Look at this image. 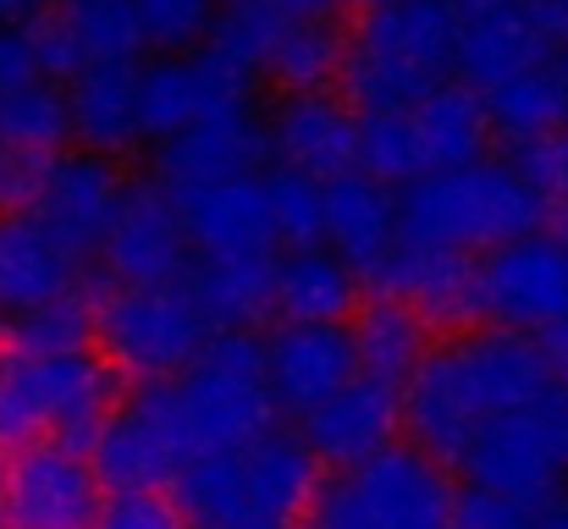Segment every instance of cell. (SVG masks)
Instances as JSON below:
<instances>
[{
    "label": "cell",
    "mask_w": 568,
    "mask_h": 529,
    "mask_svg": "<svg viewBox=\"0 0 568 529\" xmlns=\"http://www.w3.org/2000/svg\"><path fill=\"white\" fill-rule=\"evenodd\" d=\"M547 386L552 375L530 337L469 326V332H453L447 343H430L425 364L403 380L397 408H403V430L414 452H425L442 469H458L486 425L536 403Z\"/></svg>",
    "instance_id": "obj_1"
},
{
    "label": "cell",
    "mask_w": 568,
    "mask_h": 529,
    "mask_svg": "<svg viewBox=\"0 0 568 529\" xmlns=\"http://www.w3.org/2000/svg\"><path fill=\"white\" fill-rule=\"evenodd\" d=\"M453 83V6L447 0H386L365 6L343 44V105L354 116H386L419 105Z\"/></svg>",
    "instance_id": "obj_2"
},
{
    "label": "cell",
    "mask_w": 568,
    "mask_h": 529,
    "mask_svg": "<svg viewBox=\"0 0 568 529\" xmlns=\"http://www.w3.org/2000/svg\"><path fill=\"white\" fill-rule=\"evenodd\" d=\"M530 232H547V210L530 193V182L514 172V161H475L458 172L419 176L397 199V237L453 248L469 260Z\"/></svg>",
    "instance_id": "obj_3"
},
{
    "label": "cell",
    "mask_w": 568,
    "mask_h": 529,
    "mask_svg": "<svg viewBox=\"0 0 568 529\" xmlns=\"http://www.w3.org/2000/svg\"><path fill=\"white\" fill-rule=\"evenodd\" d=\"M116 408V369L94 348L33 358L0 348V447H61L89 458L105 414Z\"/></svg>",
    "instance_id": "obj_4"
},
{
    "label": "cell",
    "mask_w": 568,
    "mask_h": 529,
    "mask_svg": "<svg viewBox=\"0 0 568 529\" xmlns=\"http://www.w3.org/2000/svg\"><path fill=\"white\" fill-rule=\"evenodd\" d=\"M172 397L189 436V464L210 452H237L276 430V403L265 391V358L254 332H215L172 380Z\"/></svg>",
    "instance_id": "obj_5"
},
{
    "label": "cell",
    "mask_w": 568,
    "mask_h": 529,
    "mask_svg": "<svg viewBox=\"0 0 568 529\" xmlns=\"http://www.w3.org/2000/svg\"><path fill=\"white\" fill-rule=\"evenodd\" d=\"M469 475V491L503 497L514 508H547L568 486V386L552 380L536 403L503 414L480 430L469 458L458 464Z\"/></svg>",
    "instance_id": "obj_6"
},
{
    "label": "cell",
    "mask_w": 568,
    "mask_h": 529,
    "mask_svg": "<svg viewBox=\"0 0 568 529\" xmlns=\"http://www.w3.org/2000/svg\"><path fill=\"white\" fill-rule=\"evenodd\" d=\"M453 480L414 447H386L371 464L315 491V529H453Z\"/></svg>",
    "instance_id": "obj_7"
},
{
    "label": "cell",
    "mask_w": 568,
    "mask_h": 529,
    "mask_svg": "<svg viewBox=\"0 0 568 529\" xmlns=\"http://www.w3.org/2000/svg\"><path fill=\"white\" fill-rule=\"evenodd\" d=\"M94 337L111 369L133 380H178L210 343V326L189 287L166 282V287H111L94 304Z\"/></svg>",
    "instance_id": "obj_8"
},
{
    "label": "cell",
    "mask_w": 568,
    "mask_h": 529,
    "mask_svg": "<svg viewBox=\"0 0 568 529\" xmlns=\"http://www.w3.org/2000/svg\"><path fill=\"white\" fill-rule=\"evenodd\" d=\"M480 326L536 337L568 321V232H530L475 260Z\"/></svg>",
    "instance_id": "obj_9"
},
{
    "label": "cell",
    "mask_w": 568,
    "mask_h": 529,
    "mask_svg": "<svg viewBox=\"0 0 568 529\" xmlns=\"http://www.w3.org/2000/svg\"><path fill=\"white\" fill-rule=\"evenodd\" d=\"M189 464V436L178 419L172 380H139L128 403H116L94 436L89 469L111 491H166Z\"/></svg>",
    "instance_id": "obj_10"
},
{
    "label": "cell",
    "mask_w": 568,
    "mask_h": 529,
    "mask_svg": "<svg viewBox=\"0 0 568 529\" xmlns=\"http://www.w3.org/2000/svg\"><path fill=\"white\" fill-rule=\"evenodd\" d=\"M122 172L116 161H100V155H83V150H61L44 161L39 172V187L28 199V221L78 265L89 254H100L105 243V226L122 204Z\"/></svg>",
    "instance_id": "obj_11"
},
{
    "label": "cell",
    "mask_w": 568,
    "mask_h": 529,
    "mask_svg": "<svg viewBox=\"0 0 568 529\" xmlns=\"http://www.w3.org/2000/svg\"><path fill=\"white\" fill-rule=\"evenodd\" d=\"M105 486L89 458L61 452L50 441L11 452L0 469V525L6 529H94Z\"/></svg>",
    "instance_id": "obj_12"
},
{
    "label": "cell",
    "mask_w": 568,
    "mask_h": 529,
    "mask_svg": "<svg viewBox=\"0 0 568 529\" xmlns=\"http://www.w3.org/2000/svg\"><path fill=\"white\" fill-rule=\"evenodd\" d=\"M105 276L116 287H166L189 276V237H183V215L178 199L155 182H128L122 204L105 226L100 243Z\"/></svg>",
    "instance_id": "obj_13"
},
{
    "label": "cell",
    "mask_w": 568,
    "mask_h": 529,
    "mask_svg": "<svg viewBox=\"0 0 568 529\" xmlns=\"http://www.w3.org/2000/svg\"><path fill=\"white\" fill-rule=\"evenodd\" d=\"M447 6H453V78L475 94L564 55L519 11V0H447Z\"/></svg>",
    "instance_id": "obj_14"
},
{
    "label": "cell",
    "mask_w": 568,
    "mask_h": 529,
    "mask_svg": "<svg viewBox=\"0 0 568 529\" xmlns=\"http://www.w3.org/2000/svg\"><path fill=\"white\" fill-rule=\"evenodd\" d=\"M248 105V78H237L232 67H221L215 55L193 50V55H155L150 67H139V133L166 144L183 128L221 116V111H243Z\"/></svg>",
    "instance_id": "obj_15"
},
{
    "label": "cell",
    "mask_w": 568,
    "mask_h": 529,
    "mask_svg": "<svg viewBox=\"0 0 568 529\" xmlns=\"http://www.w3.org/2000/svg\"><path fill=\"white\" fill-rule=\"evenodd\" d=\"M271 161L265 150V122L243 105V111H221L183 128L178 139H166L155 150V187H166L172 199L215 187V182H237V176H260V166Z\"/></svg>",
    "instance_id": "obj_16"
},
{
    "label": "cell",
    "mask_w": 568,
    "mask_h": 529,
    "mask_svg": "<svg viewBox=\"0 0 568 529\" xmlns=\"http://www.w3.org/2000/svg\"><path fill=\"white\" fill-rule=\"evenodd\" d=\"M371 287H376L381 298L408 304L430 326V337L436 332H469V326H480V315H475V260L469 254L397 237V248L376 265Z\"/></svg>",
    "instance_id": "obj_17"
},
{
    "label": "cell",
    "mask_w": 568,
    "mask_h": 529,
    "mask_svg": "<svg viewBox=\"0 0 568 529\" xmlns=\"http://www.w3.org/2000/svg\"><path fill=\"white\" fill-rule=\"evenodd\" d=\"M265 391L276 403V414H315L326 397H337L359 364H354V343H348V326H276L265 343Z\"/></svg>",
    "instance_id": "obj_18"
},
{
    "label": "cell",
    "mask_w": 568,
    "mask_h": 529,
    "mask_svg": "<svg viewBox=\"0 0 568 529\" xmlns=\"http://www.w3.org/2000/svg\"><path fill=\"white\" fill-rule=\"evenodd\" d=\"M397 430H403L397 391L365 375H354L337 397H326L315 414L298 419V441L315 452V464H332L343 475L371 464L386 447H397Z\"/></svg>",
    "instance_id": "obj_19"
},
{
    "label": "cell",
    "mask_w": 568,
    "mask_h": 529,
    "mask_svg": "<svg viewBox=\"0 0 568 529\" xmlns=\"http://www.w3.org/2000/svg\"><path fill=\"white\" fill-rule=\"evenodd\" d=\"M265 150L276 155V166L315 182L354 172V150H359V116L337 100V94H287L271 116H265Z\"/></svg>",
    "instance_id": "obj_20"
},
{
    "label": "cell",
    "mask_w": 568,
    "mask_h": 529,
    "mask_svg": "<svg viewBox=\"0 0 568 529\" xmlns=\"http://www.w3.org/2000/svg\"><path fill=\"white\" fill-rule=\"evenodd\" d=\"M237 486H243V525L260 529H293L298 513L315 508L321 464L315 452L287 436V430H265L260 441L237 447Z\"/></svg>",
    "instance_id": "obj_21"
},
{
    "label": "cell",
    "mask_w": 568,
    "mask_h": 529,
    "mask_svg": "<svg viewBox=\"0 0 568 529\" xmlns=\"http://www.w3.org/2000/svg\"><path fill=\"white\" fill-rule=\"evenodd\" d=\"M321 248L337 254L354 276H376V265L397 248V199L365 172L321 182Z\"/></svg>",
    "instance_id": "obj_22"
},
{
    "label": "cell",
    "mask_w": 568,
    "mask_h": 529,
    "mask_svg": "<svg viewBox=\"0 0 568 529\" xmlns=\"http://www.w3.org/2000/svg\"><path fill=\"white\" fill-rule=\"evenodd\" d=\"M183 237L193 260H248V254H276L271 215H265V187L260 176L215 182L178 199Z\"/></svg>",
    "instance_id": "obj_23"
},
{
    "label": "cell",
    "mask_w": 568,
    "mask_h": 529,
    "mask_svg": "<svg viewBox=\"0 0 568 529\" xmlns=\"http://www.w3.org/2000/svg\"><path fill=\"white\" fill-rule=\"evenodd\" d=\"M403 128H408V150H414V172L419 176L475 166V161H486V144H491L486 105L458 78L442 83V89H430L419 105H408L403 111Z\"/></svg>",
    "instance_id": "obj_24"
},
{
    "label": "cell",
    "mask_w": 568,
    "mask_h": 529,
    "mask_svg": "<svg viewBox=\"0 0 568 529\" xmlns=\"http://www.w3.org/2000/svg\"><path fill=\"white\" fill-rule=\"evenodd\" d=\"M67 133L83 155L116 161L144 144L139 133V67H83L67 89Z\"/></svg>",
    "instance_id": "obj_25"
},
{
    "label": "cell",
    "mask_w": 568,
    "mask_h": 529,
    "mask_svg": "<svg viewBox=\"0 0 568 529\" xmlns=\"http://www.w3.org/2000/svg\"><path fill=\"white\" fill-rule=\"evenodd\" d=\"M359 309V276L326 248H287L271 271V315L282 326H343Z\"/></svg>",
    "instance_id": "obj_26"
},
{
    "label": "cell",
    "mask_w": 568,
    "mask_h": 529,
    "mask_svg": "<svg viewBox=\"0 0 568 529\" xmlns=\"http://www.w3.org/2000/svg\"><path fill=\"white\" fill-rule=\"evenodd\" d=\"M67 293H78V265L28 215H0V315L11 321Z\"/></svg>",
    "instance_id": "obj_27"
},
{
    "label": "cell",
    "mask_w": 568,
    "mask_h": 529,
    "mask_svg": "<svg viewBox=\"0 0 568 529\" xmlns=\"http://www.w3.org/2000/svg\"><path fill=\"white\" fill-rule=\"evenodd\" d=\"M348 343H354V364H359L365 380H381V386L403 391V380L425 364V353H430L436 337H430V326L408 304L376 293L371 304H359L348 315Z\"/></svg>",
    "instance_id": "obj_28"
},
{
    "label": "cell",
    "mask_w": 568,
    "mask_h": 529,
    "mask_svg": "<svg viewBox=\"0 0 568 529\" xmlns=\"http://www.w3.org/2000/svg\"><path fill=\"white\" fill-rule=\"evenodd\" d=\"M271 271L276 254H248V260H189V298L199 304L210 337L215 332H254V321L271 315Z\"/></svg>",
    "instance_id": "obj_29"
},
{
    "label": "cell",
    "mask_w": 568,
    "mask_h": 529,
    "mask_svg": "<svg viewBox=\"0 0 568 529\" xmlns=\"http://www.w3.org/2000/svg\"><path fill=\"white\" fill-rule=\"evenodd\" d=\"M486 105V122L491 133H503L514 150L530 144V139H547L568 128V78H564V61H547V67H530L497 89L480 94Z\"/></svg>",
    "instance_id": "obj_30"
},
{
    "label": "cell",
    "mask_w": 568,
    "mask_h": 529,
    "mask_svg": "<svg viewBox=\"0 0 568 529\" xmlns=\"http://www.w3.org/2000/svg\"><path fill=\"white\" fill-rule=\"evenodd\" d=\"M343 44L348 33L337 22H315V17H293L265 61L271 83L287 94H332L337 72H343Z\"/></svg>",
    "instance_id": "obj_31"
},
{
    "label": "cell",
    "mask_w": 568,
    "mask_h": 529,
    "mask_svg": "<svg viewBox=\"0 0 568 529\" xmlns=\"http://www.w3.org/2000/svg\"><path fill=\"white\" fill-rule=\"evenodd\" d=\"M287 22L293 17L276 0H221L215 22L204 33V55H215L237 78H254V72H265V61H271V50H276Z\"/></svg>",
    "instance_id": "obj_32"
},
{
    "label": "cell",
    "mask_w": 568,
    "mask_h": 529,
    "mask_svg": "<svg viewBox=\"0 0 568 529\" xmlns=\"http://www.w3.org/2000/svg\"><path fill=\"white\" fill-rule=\"evenodd\" d=\"M55 17L67 22L89 67H133L144 50L133 0H55Z\"/></svg>",
    "instance_id": "obj_33"
},
{
    "label": "cell",
    "mask_w": 568,
    "mask_h": 529,
    "mask_svg": "<svg viewBox=\"0 0 568 529\" xmlns=\"http://www.w3.org/2000/svg\"><path fill=\"white\" fill-rule=\"evenodd\" d=\"M67 139H72L67 133V94L55 83L33 78L28 89H17V94L0 100V150L50 161V155H61Z\"/></svg>",
    "instance_id": "obj_34"
},
{
    "label": "cell",
    "mask_w": 568,
    "mask_h": 529,
    "mask_svg": "<svg viewBox=\"0 0 568 529\" xmlns=\"http://www.w3.org/2000/svg\"><path fill=\"white\" fill-rule=\"evenodd\" d=\"M94 337V304L83 293H67L55 304H39L28 315L6 321V348L33 353V358H55V353H83Z\"/></svg>",
    "instance_id": "obj_35"
},
{
    "label": "cell",
    "mask_w": 568,
    "mask_h": 529,
    "mask_svg": "<svg viewBox=\"0 0 568 529\" xmlns=\"http://www.w3.org/2000/svg\"><path fill=\"white\" fill-rule=\"evenodd\" d=\"M260 187H265L271 237L282 248H321V182L287 172V166H271V172H260Z\"/></svg>",
    "instance_id": "obj_36"
},
{
    "label": "cell",
    "mask_w": 568,
    "mask_h": 529,
    "mask_svg": "<svg viewBox=\"0 0 568 529\" xmlns=\"http://www.w3.org/2000/svg\"><path fill=\"white\" fill-rule=\"evenodd\" d=\"M215 6H221V0H133L144 50L193 55V50L204 44L210 22H215Z\"/></svg>",
    "instance_id": "obj_37"
},
{
    "label": "cell",
    "mask_w": 568,
    "mask_h": 529,
    "mask_svg": "<svg viewBox=\"0 0 568 529\" xmlns=\"http://www.w3.org/2000/svg\"><path fill=\"white\" fill-rule=\"evenodd\" d=\"M514 172L530 182V193L541 199L547 221H558V232H568V128L519 144L514 150Z\"/></svg>",
    "instance_id": "obj_38"
},
{
    "label": "cell",
    "mask_w": 568,
    "mask_h": 529,
    "mask_svg": "<svg viewBox=\"0 0 568 529\" xmlns=\"http://www.w3.org/2000/svg\"><path fill=\"white\" fill-rule=\"evenodd\" d=\"M22 39H28V55H33V72L44 78V83H72L89 61H83V50H78V39L67 33V22L55 17V6H44L39 17H28L22 22Z\"/></svg>",
    "instance_id": "obj_39"
},
{
    "label": "cell",
    "mask_w": 568,
    "mask_h": 529,
    "mask_svg": "<svg viewBox=\"0 0 568 529\" xmlns=\"http://www.w3.org/2000/svg\"><path fill=\"white\" fill-rule=\"evenodd\" d=\"M94 529H189L172 491H105Z\"/></svg>",
    "instance_id": "obj_40"
},
{
    "label": "cell",
    "mask_w": 568,
    "mask_h": 529,
    "mask_svg": "<svg viewBox=\"0 0 568 529\" xmlns=\"http://www.w3.org/2000/svg\"><path fill=\"white\" fill-rule=\"evenodd\" d=\"M453 529H541L530 508H514L503 497H486V491H458L453 502Z\"/></svg>",
    "instance_id": "obj_41"
},
{
    "label": "cell",
    "mask_w": 568,
    "mask_h": 529,
    "mask_svg": "<svg viewBox=\"0 0 568 529\" xmlns=\"http://www.w3.org/2000/svg\"><path fill=\"white\" fill-rule=\"evenodd\" d=\"M39 172H44V161L0 150V215H22L28 210V199L39 187Z\"/></svg>",
    "instance_id": "obj_42"
},
{
    "label": "cell",
    "mask_w": 568,
    "mask_h": 529,
    "mask_svg": "<svg viewBox=\"0 0 568 529\" xmlns=\"http://www.w3.org/2000/svg\"><path fill=\"white\" fill-rule=\"evenodd\" d=\"M33 78H39V72H33V55H28L22 28L0 22V100H6V94H17V89H28Z\"/></svg>",
    "instance_id": "obj_43"
},
{
    "label": "cell",
    "mask_w": 568,
    "mask_h": 529,
    "mask_svg": "<svg viewBox=\"0 0 568 529\" xmlns=\"http://www.w3.org/2000/svg\"><path fill=\"white\" fill-rule=\"evenodd\" d=\"M530 343H536V353H541L547 375H552V380H564V386H568V321H558V326H547V332H536Z\"/></svg>",
    "instance_id": "obj_44"
},
{
    "label": "cell",
    "mask_w": 568,
    "mask_h": 529,
    "mask_svg": "<svg viewBox=\"0 0 568 529\" xmlns=\"http://www.w3.org/2000/svg\"><path fill=\"white\" fill-rule=\"evenodd\" d=\"M287 17H315V22H337V11L348 6V0H276Z\"/></svg>",
    "instance_id": "obj_45"
},
{
    "label": "cell",
    "mask_w": 568,
    "mask_h": 529,
    "mask_svg": "<svg viewBox=\"0 0 568 529\" xmlns=\"http://www.w3.org/2000/svg\"><path fill=\"white\" fill-rule=\"evenodd\" d=\"M44 6H55V0H0V22L22 28V22H28V17H39Z\"/></svg>",
    "instance_id": "obj_46"
},
{
    "label": "cell",
    "mask_w": 568,
    "mask_h": 529,
    "mask_svg": "<svg viewBox=\"0 0 568 529\" xmlns=\"http://www.w3.org/2000/svg\"><path fill=\"white\" fill-rule=\"evenodd\" d=\"M536 525L541 529H568V497H552L547 508H536Z\"/></svg>",
    "instance_id": "obj_47"
},
{
    "label": "cell",
    "mask_w": 568,
    "mask_h": 529,
    "mask_svg": "<svg viewBox=\"0 0 568 529\" xmlns=\"http://www.w3.org/2000/svg\"><path fill=\"white\" fill-rule=\"evenodd\" d=\"M558 61H564V78H568V50H564V55H558Z\"/></svg>",
    "instance_id": "obj_48"
},
{
    "label": "cell",
    "mask_w": 568,
    "mask_h": 529,
    "mask_svg": "<svg viewBox=\"0 0 568 529\" xmlns=\"http://www.w3.org/2000/svg\"><path fill=\"white\" fill-rule=\"evenodd\" d=\"M365 6H386V0H365Z\"/></svg>",
    "instance_id": "obj_49"
},
{
    "label": "cell",
    "mask_w": 568,
    "mask_h": 529,
    "mask_svg": "<svg viewBox=\"0 0 568 529\" xmlns=\"http://www.w3.org/2000/svg\"><path fill=\"white\" fill-rule=\"evenodd\" d=\"M248 529H260V525H248Z\"/></svg>",
    "instance_id": "obj_50"
}]
</instances>
